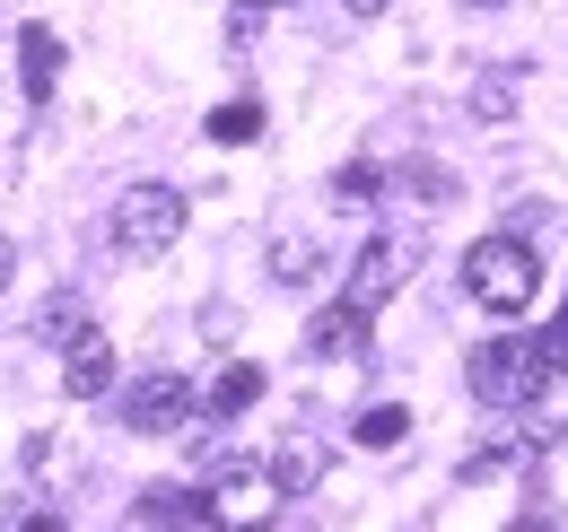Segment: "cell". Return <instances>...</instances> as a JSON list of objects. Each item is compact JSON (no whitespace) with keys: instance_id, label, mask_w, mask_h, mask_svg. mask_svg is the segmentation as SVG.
<instances>
[{"instance_id":"1","label":"cell","mask_w":568,"mask_h":532,"mask_svg":"<svg viewBox=\"0 0 568 532\" xmlns=\"http://www.w3.org/2000/svg\"><path fill=\"white\" fill-rule=\"evenodd\" d=\"M464 385L473 401H490V410H534L542 385H551V358H542V340H481L473 358H464Z\"/></svg>"},{"instance_id":"2","label":"cell","mask_w":568,"mask_h":532,"mask_svg":"<svg viewBox=\"0 0 568 532\" xmlns=\"http://www.w3.org/2000/svg\"><path fill=\"white\" fill-rule=\"evenodd\" d=\"M184 218H193V201L175 193V184H132V193L114 201L105 236H114V254H123V263H158V254H175Z\"/></svg>"},{"instance_id":"3","label":"cell","mask_w":568,"mask_h":532,"mask_svg":"<svg viewBox=\"0 0 568 532\" xmlns=\"http://www.w3.org/2000/svg\"><path fill=\"white\" fill-rule=\"evenodd\" d=\"M464 288H473L490 315H525L534 288H542V263H534L525 236H481V245L464 254Z\"/></svg>"},{"instance_id":"4","label":"cell","mask_w":568,"mask_h":532,"mask_svg":"<svg viewBox=\"0 0 568 532\" xmlns=\"http://www.w3.org/2000/svg\"><path fill=\"white\" fill-rule=\"evenodd\" d=\"M420 254H428L420 218H394V227H376V236H367V254L351 263V288H342V297L376 315V306H385V297H394V288H403L412 270H420Z\"/></svg>"},{"instance_id":"5","label":"cell","mask_w":568,"mask_h":532,"mask_svg":"<svg viewBox=\"0 0 568 532\" xmlns=\"http://www.w3.org/2000/svg\"><path fill=\"white\" fill-rule=\"evenodd\" d=\"M193 410H202V393H193L175 367H158V376H141V385L123 393V428H132V437H175Z\"/></svg>"},{"instance_id":"6","label":"cell","mask_w":568,"mask_h":532,"mask_svg":"<svg viewBox=\"0 0 568 532\" xmlns=\"http://www.w3.org/2000/svg\"><path fill=\"white\" fill-rule=\"evenodd\" d=\"M367 306H315V324H306V358H333V367H351V358H367Z\"/></svg>"},{"instance_id":"7","label":"cell","mask_w":568,"mask_h":532,"mask_svg":"<svg viewBox=\"0 0 568 532\" xmlns=\"http://www.w3.org/2000/svg\"><path fill=\"white\" fill-rule=\"evenodd\" d=\"M324 471H333V454H324L315 437H281V454L263 463V480H272V498H315Z\"/></svg>"},{"instance_id":"8","label":"cell","mask_w":568,"mask_h":532,"mask_svg":"<svg viewBox=\"0 0 568 532\" xmlns=\"http://www.w3.org/2000/svg\"><path fill=\"white\" fill-rule=\"evenodd\" d=\"M132 524H184V532H202V524H219V507L202 498V489H175V480H158V489H141Z\"/></svg>"},{"instance_id":"9","label":"cell","mask_w":568,"mask_h":532,"mask_svg":"<svg viewBox=\"0 0 568 532\" xmlns=\"http://www.w3.org/2000/svg\"><path fill=\"white\" fill-rule=\"evenodd\" d=\"M105 385H114V340H105V332H79L71 340V367H62V393H71V401H97Z\"/></svg>"},{"instance_id":"10","label":"cell","mask_w":568,"mask_h":532,"mask_svg":"<svg viewBox=\"0 0 568 532\" xmlns=\"http://www.w3.org/2000/svg\"><path fill=\"white\" fill-rule=\"evenodd\" d=\"M202 480H211V489H227V498H254V489H272V480H263V463H254L245 446H227V437H211V446H202Z\"/></svg>"},{"instance_id":"11","label":"cell","mask_w":568,"mask_h":532,"mask_svg":"<svg viewBox=\"0 0 568 532\" xmlns=\"http://www.w3.org/2000/svg\"><path fill=\"white\" fill-rule=\"evenodd\" d=\"M53 79H62V35H53V27H27V35H18V88L44 105Z\"/></svg>"},{"instance_id":"12","label":"cell","mask_w":568,"mask_h":532,"mask_svg":"<svg viewBox=\"0 0 568 532\" xmlns=\"http://www.w3.org/2000/svg\"><path fill=\"white\" fill-rule=\"evenodd\" d=\"M254 401H263V367H254V358H227V367H219V385H211V401H202V410H211V419H245Z\"/></svg>"},{"instance_id":"13","label":"cell","mask_w":568,"mask_h":532,"mask_svg":"<svg viewBox=\"0 0 568 532\" xmlns=\"http://www.w3.org/2000/svg\"><path fill=\"white\" fill-rule=\"evenodd\" d=\"M351 437L367 446V454H394V446L412 437V410H403V401H376V410H358V428H351Z\"/></svg>"},{"instance_id":"14","label":"cell","mask_w":568,"mask_h":532,"mask_svg":"<svg viewBox=\"0 0 568 532\" xmlns=\"http://www.w3.org/2000/svg\"><path fill=\"white\" fill-rule=\"evenodd\" d=\"M36 332H44V340H62V349H71V340L88 332V297H79V288H62V297L44 306V324H36Z\"/></svg>"},{"instance_id":"15","label":"cell","mask_w":568,"mask_h":532,"mask_svg":"<svg viewBox=\"0 0 568 532\" xmlns=\"http://www.w3.org/2000/svg\"><path fill=\"white\" fill-rule=\"evenodd\" d=\"M254 132H263V105H254V96H245V105H219V114H211V140H219V149H236V140H254Z\"/></svg>"},{"instance_id":"16","label":"cell","mask_w":568,"mask_h":532,"mask_svg":"<svg viewBox=\"0 0 568 532\" xmlns=\"http://www.w3.org/2000/svg\"><path fill=\"white\" fill-rule=\"evenodd\" d=\"M306 270H315V245H306V236H281V245H272V279H306Z\"/></svg>"},{"instance_id":"17","label":"cell","mask_w":568,"mask_h":532,"mask_svg":"<svg viewBox=\"0 0 568 532\" xmlns=\"http://www.w3.org/2000/svg\"><path fill=\"white\" fill-rule=\"evenodd\" d=\"M516 105V88H507V70H490L481 88H473V114H507Z\"/></svg>"},{"instance_id":"18","label":"cell","mask_w":568,"mask_h":532,"mask_svg":"<svg viewBox=\"0 0 568 532\" xmlns=\"http://www.w3.org/2000/svg\"><path fill=\"white\" fill-rule=\"evenodd\" d=\"M27 524H53V507H36V498H9V507H0V532H27Z\"/></svg>"},{"instance_id":"19","label":"cell","mask_w":568,"mask_h":532,"mask_svg":"<svg viewBox=\"0 0 568 532\" xmlns=\"http://www.w3.org/2000/svg\"><path fill=\"white\" fill-rule=\"evenodd\" d=\"M542 358H551V367H560V376H568V315H560V324H551V332H542Z\"/></svg>"},{"instance_id":"20","label":"cell","mask_w":568,"mask_h":532,"mask_svg":"<svg viewBox=\"0 0 568 532\" xmlns=\"http://www.w3.org/2000/svg\"><path fill=\"white\" fill-rule=\"evenodd\" d=\"M9 270H18V245H9V227H0V288H9Z\"/></svg>"},{"instance_id":"21","label":"cell","mask_w":568,"mask_h":532,"mask_svg":"<svg viewBox=\"0 0 568 532\" xmlns=\"http://www.w3.org/2000/svg\"><path fill=\"white\" fill-rule=\"evenodd\" d=\"M376 9H385V0H351V18H376Z\"/></svg>"},{"instance_id":"22","label":"cell","mask_w":568,"mask_h":532,"mask_svg":"<svg viewBox=\"0 0 568 532\" xmlns=\"http://www.w3.org/2000/svg\"><path fill=\"white\" fill-rule=\"evenodd\" d=\"M254 9H297V0H254Z\"/></svg>"},{"instance_id":"23","label":"cell","mask_w":568,"mask_h":532,"mask_svg":"<svg viewBox=\"0 0 568 532\" xmlns=\"http://www.w3.org/2000/svg\"><path fill=\"white\" fill-rule=\"evenodd\" d=\"M473 9H498V0H473Z\"/></svg>"}]
</instances>
